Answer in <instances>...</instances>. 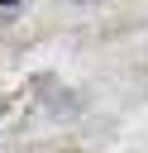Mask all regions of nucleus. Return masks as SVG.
Here are the masks:
<instances>
[{
    "instance_id": "f257e3e1",
    "label": "nucleus",
    "mask_w": 148,
    "mask_h": 153,
    "mask_svg": "<svg viewBox=\"0 0 148 153\" xmlns=\"http://www.w3.org/2000/svg\"><path fill=\"white\" fill-rule=\"evenodd\" d=\"M0 5H19V0H0Z\"/></svg>"
}]
</instances>
